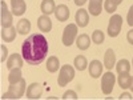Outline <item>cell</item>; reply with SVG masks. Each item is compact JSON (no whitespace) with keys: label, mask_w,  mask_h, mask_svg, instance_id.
Wrapping results in <instances>:
<instances>
[{"label":"cell","mask_w":133,"mask_h":100,"mask_svg":"<svg viewBox=\"0 0 133 100\" xmlns=\"http://www.w3.org/2000/svg\"><path fill=\"white\" fill-rule=\"evenodd\" d=\"M21 53H23V58L27 64L39 65L47 58L48 53V41L45 36L41 33H33V35L28 36L27 40L23 41Z\"/></svg>","instance_id":"obj_1"},{"label":"cell","mask_w":133,"mask_h":100,"mask_svg":"<svg viewBox=\"0 0 133 100\" xmlns=\"http://www.w3.org/2000/svg\"><path fill=\"white\" fill-rule=\"evenodd\" d=\"M25 92V80L21 79L15 84H9L8 91L3 95V99H20Z\"/></svg>","instance_id":"obj_2"},{"label":"cell","mask_w":133,"mask_h":100,"mask_svg":"<svg viewBox=\"0 0 133 100\" xmlns=\"http://www.w3.org/2000/svg\"><path fill=\"white\" fill-rule=\"evenodd\" d=\"M73 77H75V68L72 65H69V64H64L60 68L57 83H59L60 87H64V85L68 84L69 82H72Z\"/></svg>","instance_id":"obj_3"},{"label":"cell","mask_w":133,"mask_h":100,"mask_svg":"<svg viewBox=\"0 0 133 100\" xmlns=\"http://www.w3.org/2000/svg\"><path fill=\"white\" fill-rule=\"evenodd\" d=\"M121 27H123V17L118 14H115L112 17L109 19V24H108V35L110 38H116L118 36V33L121 32Z\"/></svg>","instance_id":"obj_4"},{"label":"cell","mask_w":133,"mask_h":100,"mask_svg":"<svg viewBox=\"0 0 133 100\" xmlns=\"http://www.w3.org/2000/svg\"><path fill=\"white\" fill-rule=\"evenodd\" d=\"M115 82H116V77L113 75V72L108 71L107 73L103 75L101 77V91L104 95H110L113 91V87H115Z\"/></svg>","instance_id":"obj_5"},{"label":"cell","mask_w":133,"mask_h":100,"mask_svg":"<svg viewBox=\"0 0 133 100\" xmlns=\"http://www.w3.org/2000/svg\"><path fill=\"white\" fill-rule=\"evenodd\" d=\"M77 36V24H69L64 28L63 32V44L65 47H71Z\"/></svg>","instance_id":"obj_6"},{"label":"cell","mask_w":133,"mask_h":100,"mask_svg":"<svg viewBox=\"0 0 133 100\" xmlns=\"http://www.w3.org/2000/svg\"><path fill=\"white\" fill-rule=\"evenodd\" d=\"M0 20H2L3 28H8L12 26V14L8 11V7L4 0L0 2Z\"/></svg>","instance_id":"obj_7"},{"label":"cell","mask_w":133,"mask_h":100,"mask_svg":"<svg viewBox=\"0 0 133 100\" xmlns=\"http://www.w3.org/2000/svg\"><path fill=\"white\" fill-rule=\"evenodd\" d=\"M43 95V85L39 83H32L27 88V99H40Z\"/></svg>","instance_id":"obj_8"},{"label":"cell","mask_w":133,"mask_h":100,"mask_svg":"<svg viewBox=\"0 0 133 100\" xmlns=\"http://www.w3.org/2000/svg\"><path fill=\"white\" fill-rule=\"evenodd\" d=\"M75 19H76V24H77V27L84 28V27L88 26V23H89V12H88L87 9L80 8V9L76 12Z\"/></svg>","instance_id":"obj_9"},{"label":"cell","mask_w":133,"mask_h":100,"mask_svg":"<svg viewBox=\"0 0 133 100\" xmlns=\"http://www.w3.org/2000/svg\"><path fill=\"white\" fill-rule=\"evenodd\" d=\"M55 16H56V19L59 21H66L71 16V11L65 4H60L55 9Z\"/></svg>","instance_id":"obj_10"},{"label":"cell","mask_w":133,"mask_h":100,"mask_svg":"<svg viewBox=\"0 0 133 100\" xmlns=\"http://www.w3.org/2000/svg\"><path fill=\"white\" fill-rule=\"evenodd\" d=\"M104 65L108 71H110L116 65V53L112 48H108L104 53Z\"/></svg>","instance_id":"obj_11"},{"label":"cell","mask_w":133,"mask_h":100,"mask_svg":"<svg viewBox=\"0 0 133 100\" xmlns=\"http://www.w3.org/2000/svg\"><path fill=\"white\" fill-rule=\"evenodd\" d=\"M23 59L19 53H12L7 60V68L8 70H14V68H21L23 67Z\"/></svg>","instance_id":"obj_12"},{"label":"cell","mask_w":133,"mask_h":100,"mask_svg":"<svg viewBox=\"0 0 133 100\" xmlns=\"http://www.w3.org/2000/svg\"><path fill=\"white\" fill-rule=\"evenodd\" d=\"M88 70H89V75L93 79H97V77L103 75V64L100 60H92L89 67H88Z\"/></svg>","instance_id":"obj_13"},{"label":"cell","mask_w":133,"mask_h":100,"mask_svg":"<svg viewBox=\"0 0 133 100\" xmlns=\"http://www.w3.org/2000/svg\"><path fill=\"white\" fill-rule=\"evenodd\" d=\"M11 7H12V14L15 16H21L27 9L24 0H11Z\"/></svg>","instance_id":"obj_14"},{"label":"cell","mask_w":133,"mask_h":100,"mask_svg":"<svg viewBox=\"0 0 133 100\" xmlns=\"http://www.w3.org/2000/svg\"><path fill=\"white\" fill-rule=\"evenodd\" d=\"M16 32H17V28L12 27V26L8 28H3L2 29V39L5 43H12L16 39Z\"/></svg>","instance_id":"obj_15"},{"label":"cell","mask_w":133,"mask_h":100,"mask_svg":"<svg viewBox=\"0 0 133 100\" xmlns=\"http://www.w3.org/2000/svg\"><path fill=\"white\" fill-rule=\"evenodd\" d=\"M37 27L41 32H49L52 29V21L49 19V16L43 15L37 19Z\"/></svg>","instance_id":"obj_16"},{"label":"cell","mask_w":133,"mask_h":100,"mask_svg":"<svg viewBox=\"0 0 133 100\" xmlns=\"http://www.w3.org/2000/svg\"><path fill=\"white\" fill-rule=\"evenodd\" d=\"M76 46L80 51H87L91 46V38L87 33H81V35L76 39Z\"/></svg>","instance_id":"obj_17"},{"label":"cell","mask_w":133,"mask_h":100,"mask_svg":"<svg viewBox=\"0 0 133 100\" xmlns=\"http://www.w3.org/2000/svg\"><path fill=\"white\" fill-rule=\"evenodd\" d=\"M101 8H103V0H89L88 12L92 16H98L101 14Z\"/></svg>","instance_id":"obj_18"},{"label":"cell","mask_w":133,"mask_h":100,"mask_svg":"<svg viewBox=\"0 0 133 100\" xmlns=\"http://www.w3.org/2000/svg\"><path fill=\"white\" fill-rule=\"evenodd\" d=\"M40 9L44 15L49 16L51 14H55V9H56V5H55V2L53 0H43L41 2V5H40Z\"/></svg>","instance_id":"obj_19"},{"label":"cell","mask_w":133,"mask_h":100,"mask_svg":"<svg viewBox=\"0 0 133 100\" xmlns=\"http://www.w3.org/2000/svg\"><path fill=\"white\" fill-rule=\"evenodd\" d=\"M16 28H17V32L20 33V35H27V33L31 31V21L28 19H21L17 23Z\"/></svg>","instance_id":"obj_20"},{"label":"cell","mask_w":133,"mask_h":100,"mask_svg":"<svg viewBox=\"0 0 133 100\" xmlns=\"http://www.w3.org/2000/svg\"><path fill=\"white\" fill-rule=\"evenodd\" d=\"M130 67H132V64L129 63V60L121 59V60L117 61V64H116V70H117L118 75H120V73H129Z\"/></svg>","instance_id":"obj_21"},{"label":"cell","mask_w":133,"mask_h":100,"mask_svg":"<svg viewBox=\"0 0 133 100\" xmlns=\"http://www.w3.org/2000/svg\"><path fill=\"white\" fill-rule=\"evenodd\" d=\"M59 67H60V61L56 56H49L48 58V61H47V71L48 72H57L59 71Z\"/></svg>","instance_id":"obj_22"},{"label":"cell","mask_w":133,"mask_h":100,"mask_svg":"<svg viewBox=\"0 0 133 100\" xmlns=\"http://www.w3.org/2000/svg\"><path fill=\"white\" fill-rule=\"evenodd\" d=\"M73 64H75V68H76V70L84 71L87 67H88V60H87L85 56H83V55H79V56H76V58H75Z\"/></svg>","instance_id":"obj_23"},{"label":"cell","mask_w":133,"mask_h":100,"mask_svg":"<svg viewBox=\"0 0 133 100\" xmlns=\"http://www.w3.org/2000/svg\"><path fill=\"white\" fill-rule=\"evenodd\" d=\"M21 79H23V76H21V68H14V70H11V72L8 75L9 84H15V83H17Z\"/></svg>","instance_id":"obj_24"},{"label":"cell","mask_w":133,"mask_h":100,"mask_svg":"<svg viewBox=\"0 0 133 100\" xmlns=\"http://www.w3.org/2000/svg\"><path fill=\"white\" fill-rule=\"evenodd\" d=\"M130 82H132V76L129 73H120L118 75V85L123 90H127V88L130 87Z\"/></svg>","instance_id":"obj_25"},{"label":"cell","mask_w":133,"mask_h":100,"mask_svg":"<svg viewBox=\"0 0 133 100\" xmlns=\"http://www.w3.org/2000/svg\"><path fill=\"white\" fill-rule=\"evenodd\" d=\"M104 39H105V35H104L103 31H100V29L93 31V33H92V41H93L95 44H101V43H104Z\"/></svg>","instance_id":"obj_26"},{"label":"cell","mask_w":133,"mask_h":100,"mask_svg":"<svg viewBox=\"0 0 133 100\" xmlns=\"http://www.w3.org/2000/svg\"><path fill=\"white\" fill-rule=\"evenodd\" d=\"M104 8L108 14H115L117 11V4L113 2V0H105L104 3Z\"/></svg>","instance_id":"obj_27"},{"label":"cell","mask_w":133,"mask_h":100,"mask_svg":"<svg viewBox=\"0 0 133 100\" xmlns=\"http://www.w3.org/2000/svg\"><path fill=\"white\" fill-rule=\"evenodd\" d=\"M63 99H64V100H68V99L77 100V99H79V96H77V93H76L75 91H66V92H64V95H63Z\"/></svg>","instance_id":"obj_28"},{"label":"cell","mask_w":133,"mask_h":100,"mask_svg":"<svg viewBox=\"0 0 133 100\" xmlns=\"http://www.w3.org/2000/svg\"><path fill=\"white\" fill-rule=\"evenodd\" d=\"M127 23L130 26V27H133V5L129 8V11H128V15H127Z\"/></svg>","instance_id":"obj_29"},{"label":"cell","mask_w":133,"mask_h":100,"mask_svg":"<svg viewBox=\"0 0 133 100\" xmlns=\"http://www.w3.org/2000/svg\"><path fill=\"white\" fill-rule=\"evenodd\" d=\"M0 49H2V58H0V61H5V58H7V55H8V49H7V47L4 46V44H2L0 46Z\"/></svg>","instance_id":"obj_30"},{"label":"cell","mask_w":133,"mask_h":100,"mask_svg":"<svg viewBox=\"0 0 133 100\" xmlns=\"http://www.w3.org/2000/svg\"><path fill=\"white\" fill-rule=\"evenodd\" d=\"M118 99H120V100H124V99H127V100H132V96H130V93L124 92V93H121V95H120Z\"/></svg>","instance_id":"obj_31"},{"label":"cell","mask_w":133,"mask_h":100,"mask_svg":"<svg viewBox=\"0 0 133 100\" xmlns=\"http://www.w3.org/2000/svg\"><path fill=\"white\" fill-rule=\"evenodd\" d=\"M127 39H128L129 44H132V46H133V29H130V31L128 32V35H127Z\"/></svg>","instance_id":"obj_32"},{"label":"cell","mask_w":133,"mask_h":100,"mask_svg":"<svg viewBox=\"0 0 133 100\" xmlns=\"http://www.w3.org/2000/svg\"><path fill=\"white\" fill-rule=\"evenodd\" d=\"M85 3H87V0H75V4L79 5V7H80V5H84Z\"/></svg>","instance_id":"obj_33"},{"label":"cell","mask_w":133,"mask_h":100,"mask_svg":"<svg viewBox=\"0 0 133 100\" xmlns=\"http://www.w3.org/2000/svg\"><path fill=\"white\" fill-rule=\"evenodd\" d=\"M129 88H130V91L133 92V77H132V82H130V87Z\"/></svg>","instance_id":"obj_34"},{"label":"cell","mask_w":133,"mask_h":100,"mask_svg":"<svg viewBox=\"0 0 133 100\" xmlns=\"http://www.w3.org/2000/svg\"><path fill=\"white\" fill-rule=\"evenodd\" d=\"M113 2H115V3H116V4L118 5L120 3H123V0H113Z\"/></svg>","instance_id":"obj_35"},{"label":"cell","mask_w":133,"mask_h":100,"mask_svg":"<svg viewBox=\"0 0 133 100\" xmlns=\"http://www.w3.org/2000/svg\"><path fill=\"white\" fill-rule=\"evenodd\" d=\"M132 65H133V61H132Z\"/></svg>","instance_id":"obj_36"}]
</instances>
